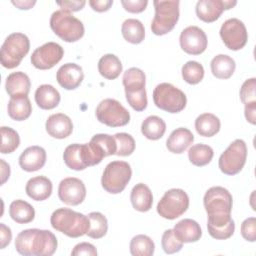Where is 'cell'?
I'll use <instances>...</instances> for the list:
<instances>
[{"instance_id":"44","label":"cell","mask_w":256,"mask_h":256,"mask_svg":"<svg viewBox=\"0 0 256 256\" xmlns=\"http://www.w3.org/2000/svg\"><path fill=\"white\" fill-rule=\"evenodd\" d=\"M256 79L250 78L244 81L240 89V99L243 104L256 102Z\"/></svg>"},{"instance_id":"13","label":"cell","mask_w":256,"mask_h":256,"mask_svg":"<svg viewBox=\"0 0 256 256\" xmlns=\"http://www.w3.org/2000/svg\"><path fill=\"white\" fill-rule=\"evenodd\" d=\"M64 50L56 42H47L36 48L31 55L32 65L40 70H47L54 67L63 57Z\"/></svg>"},{"instance_id":"42","label":"cell","mask_w":256,"mask_h":256,"mask_svg":"<svg viewBox=\"0 0 256 256\" xmlns=\"http://www.w3.org/2000/svg\"><path fill=\"white\" fill-rule=\"evenodd\" d=\"M161 245L166 254H173L179 252L182 249L183 242H181L176 237L173 229H167L162 235Z\"/></svg>"},{"instance_id":"1","label":"cell","mask_w":256,"mask_h":256,"mask_svg":"<svg viewBox=\"0 0 256 256\" xmlns=\"http://www.w3.org/2000/svg\"><path fill=\"white\" fill-rule=\"evenodd\" d=\"M203 204L208 216L207 229L210 236L217 240L230 238L235 230V223L231 218V193L221 186L211 187L204 195Z\"/></svg>"},{"instance_id":"33","label":"cell","mask_w":256,"mask_h":256,"mask_svg":"<svg viewBox=\"0 0 256 256\" xmlns=\"http://www.w3.org/2000/svg\"><path fill=\"white\" fill-rule=\"evenodd\" d=\"M122 83L125 89V93H133L145 89L146 76L145 73L136 67L127 69L122 78Z\"/></svg>"},{"instance_id":"34","label":"cell","mask_w":256,"mask_h":256,"mask_svg":"<svg viewBox=\"0 0 256 256\" xmlns=\"http://www.w3.org/2000/svg\"><path fill=\"white\" fill-rule=\"evenodd\" d=\"M166 131V123L156 115L148 116L141 124L142 134L149 140L160 139Z\"/></svg>"},{"instance_id":"20","label":"cell","mask_w":256,"mask_h":256,"mask_svg":"<svg viewBox=\"0 0 256 256\" xmlns=\"http://www.w3.org/2000/svg\"><path fill=\"white\" fill-rule=\"evenodd\" d=\"M63 160L66 166L72 170L80 171L89 167L85 151V144L74 143L67 146L63 153Z\"/></svg>"},{"instance_id":"39","label":"cell","mask_w":256,"mask_h":256,"mask_svg":"<svg viewBox=\"0 0 256 256\" xmlns=\"http://www.w3.org/2000/svg\"><path fill=\"white\" fill-rule=\"evenodd\" d=\"M1 136H2V142H1V153L2 154H9L14 152L19 144H20V137L16 130L10 127L2 126L1 129Z\"/></svg>"},{"instance_id":"50","label":"cell","mask_w":256,"mask_h":256,"mask_svg":"<svg viewBox=\"0 0 256 256\" xmlns=\"http://www.w3.org/2000/svg\"><path fill=\"white\" fill-rule=\"evenodd\" d=\"M113 4V0H90L89 5L94 11L104 12L110 9Z\"/></svg>"},{"instance_id":"11","label":"cell","mask_w":256,"mask_h":256,"mask_svg":"<svg viewBox=\"0 0 256 256\" xmlns=\"http://www.w3.org/2000/svg\"><path fill=\"white\" fill-rule=\"evenodd\" d=\"M247 159V146L244 140H234L221 154L218 165L226 175L238 174L244 167Z\"/></svg>"},{"instance_id":"36","label":"cell","mask_w":256,"mask_h":256,"mask_svg":"<svg viewBox=\"0 0 256 256\" xmlns=\"http://www.w3.org/2000/svg\"><path fill=\"white\" fill-rule=\"evenodd\" d=\"M129 248L133 256H151L154 254L155 244L149 236L139 234L131 239Z\"/></svg>"},{"instance_id":"35","label":"cell","mask_w":256,"mask_h":256,"mask_svg":"<svg viewBox=\"0 0 256 256\" xmlns=\"http://www.w3.org/2000/svg\"><path fill=\"white\" fill-rule=\"evenodd\" d=\"M214 156V151L212 147L206 144H195L188 150L189 161L198 167L205 166L209 164Z\"/></svg>"},{"instance_id":"10","label":"cell","mask_w":256,"mask_h":256,"mask_svg":"<svg viewBox=\"0 0 256 256\" xmlns=\"http://www.w3.org/2000/svg\"><path fill=\"white\" fill-rule=\"evenodd\" d=\"M96 118L109 127L125 126L130 121L129 111L116 99L106 98L96 107Z\"/></svg>"},{"instance_id":"30","label":"cell","mask_w":256,"mask_h":256,"mask_svg":"<svg viewBox=\"0 0 256 256\" xmlns=\"http://www.w3.org/2000/svg\"><path fill=\"white\" fill-rule=\"evenodd\" d=\"M220 127L219 118L212 113H203L195 120V129L200 136L212 137L219 132Z\"/></svg>"},{"instance_id":"40","label":"cell","mask_w":256,"mask_h":256,"mask_svg":"<svg viewBox=\"0 0 256 256\" xmlns=\"http://www.w3.org/2000/svg\"><path fill=\"white\" fill-rule=\"evenodd\" d=\"M114 138L117 145V150L115 155L129 156L134 152L135 140L130 134L125 132H120V133H116L114 135Z\"/></svg>"},{"instance_id":"15","label":"cell","mask_w":256,"mask_h":256,"mask_svg":"<svg viewBox=\"0 0 256 256\" xmlns=\"http://www.w3.org/2000/svg\"><path fill=\"white\" fill-rule=\"evenodd\" d=\"M179 42L182 50L191 55L203 53L208 44L205 32L197 26H188L182 30Z\"/></svg>"},{"instance_id":"29","label":"cell","mask_w":256,"mask_h":256,"mask_svg":"<svg viewBox=\"0 0 256 256\" xmlns=\"http://www.w3.org/2000/svg\"><path fill=\"white\" fill-rule=\"evenodd\" d=\"M9 215L16 223L27 224L34 220L35 210L28 202L18 199L11 202L9 206Z\"/></svg>"},{"instance_id":"28","label":"cell","mask_w":256,"mask_h":256,"mask_svg":"<svg viewBox=\"0 0 256 256\" xmlns=\"http://www.w3.org/2000/svg\"><path fill=\"white\" fill-rule=\"evenodd\" d=\"M212 74L218 79L230 78L236 68L235 61L232 57L226 54L216 55L210 63Z\"/></svg>"},{"instance_id":"24","label":"cell","mask_w":256,"mask_h":256,"mask_svg":"<svg viewBox=\"0 0 256 256\" xmlns=\"http://www.w3.org/2000/svg\"><path fill=\"white\" fill-rule=\"evenodd\" d=\"M31 87V82L27 74L21 71L10 73L5 82L6 92L10 97L27 96Z\"/></svg>"},{"instance_id":"2","label":"cell","mask_w":256,"mask_h":256,"mask_svg":"<svg viewBox=\"0 0 256 256\" xmlns=\"http://www.w3.org/2000/svg\"><path fill=\"white\" fill-rule=\"evenodd\" d=\"M57 238L49 230L25 229L15 239L17 252L24 256H51L57 249Z\"/></svg>"},{"instance_id":"14","label":"cell","mask_w":256,"mask_h":256,"mask_svg":"<svg viewBox=\"0 0 256 256\" xmlns=\"http://www.w3.org/2000/svg\"><path fill=\"white\" fill-rule=\"evenodd\" d=\"M58 197L67 205H79L86 197L85 184L75 177L64 178L58 186Z\"/></svg>"},{"instance_id":"43","label":"cell","mask_w":256,"mask_h":256,"mask_svg":"<svg viewBox=\"0 0 256 256\" xmlns=\"http://www.w3.org/2000/svg\"><path fill=\"white\" fill-rule=\"evenodd\" d=\"M126 100L128 104L135 110V111H143L146 109L148 101H147V94L146 90H140L133 93H125Z\"/></svg>"},{"instance_id":"22","label":"cell","mask_w":256,"mask_h":256,"mask_svg":"<svg viewBox=\"0 0 256 256\" xmlns=\"http://www.w3.org/2000/svg\"><path fill=\"white\" fill-rule=\"evenodd\" d=\"M194 141L193 133L184 127L176 128L171 132L167 141V149L175 154L183 153Z\"/></svg>"},{"instance_id":"5","label":"cell","mask_w":256,"mask_h":256,"mask_svg":"<svg viewBox=\"0 0 256 256\" xmlns=\"http://www.w3.org/2000/svg\"><path fill=\"white\" fill-rule=\"evenodd\" d=\"M30 49L29 38L20 32L11 33L4 40L0 50V61L3 67L13 69L17 67Z\"/></svg>"},{"instance_id":"9","label":"cell","mask_w":256,"mask_h":256,"mask_svg":"<svg viewBox=\"0 0 256 256\" xmlns=\"http://www.w3.org/2000/svg\"><path fill=\"white\" fill-rule=\"evenodd\" d=\"M189 207V197L180 188H172L164 193L157 204V213L168 220H173L184 214Z\"/></svg>"},{"instance_id":"31","label":"cell","mask_w":256,"mask_h":256,"mask_svg":"<svg viewBox=\"0 0 256 256\" xmlns=\"http://www.w3.org/2000/svg\"><path fill=\"white\" fill-rule=\"evenodd\" d=\"M98 71L102 77L113 80L122 72V63L116 55L105 54L98 61Z\"/></svg>"},{"instance_id":"8","label":"cell","mask_w":256,"mask_h":256,"mask_svg":"<svg viewBox=\"0 0 256 256\" xmlns=\"http://www.w3.org/2000/svg\"><path fill=\"white\" fill-rule=\"evenodd\" d=\"M154 104L169 113L181 112L187 103L186 95L174 85L164 82L158 84L153 91Z\"/></svg>"},{"instance_id":"25","label":"cell","mask_w":256,"mask_h":256,"mask_svg":"<svg viewBox=\"0 0 256 256\" xmlns=\"http://www.w3.org/2000/svg\"><path fill=\"white\" fill-rule=\"evenodd\" d=\"M130 200L135 210L139 212H147L152 207L153 195L146 184L138 183L131 190Z\"/></svg>"},{"instance_id":"26","label":"cell","mask_w":256,"mask_h":256,"mask_svg":"<svg viewBox=\"0 0 256 256\" xmlns=\"http://www.w3.org/2000/svg\"><path fill=\"white\" fill-rule=\"evenodd\" d=\"M60 99V93L50 84H42L35 91V102L44 110H50L57 107Z\"/></svg>"},{"instance_id":"48","label":"cell","mask_w":256,"mask_h":256,"mask_svg":"<svg viewBox=\"0 0 256 256\" xmlns=\"http://www.w3.org/2000/svg\"><path fill=\"white\" fill-rule=\"evenodd\" d=\"M56 4L61 7V10L67 11V12H75L81 10L85 4L86 1L84 0H64V1H56Z\"/></svg>"},{"instance_id":"38","label":"cell","mask_w":256,"mask_h":256,"mask_svg":"<svg viewBox=\"0 0 256 256\" xmlns=\"http://www.w3.org/2000/svg\"><path fill=\"white\" fill-rule=\"evenodd\" d=\"M182 78L185 82L191 85L198 84L204 77V68L202 64L197 61L186 62L181 69Z\"/></svg>"},{"instance_id":"23","label":"cell","mask_w":256,"mask_h":256,"mask_svg":"<svg viewBox=\"0 0 256 256\" xmlns=\"http://www.w3.org/2000/svg\"><path fill=\"white\" fill-rule=\"evenodd\" d=\"M176 237L183 243L198 241L202 236L200 225L193 219H182L175 224L173 228Z\"/></svg>"},{"instance_id":"52","label":"cell","mask_w":256,"mask_h":256,"mask_svg":"<svg viewBox=\"0 0 256 256\" xmlns=\"http://www.w3.org/2000/svg\"><path fill=\"white\" fill-rule=\"evenodd\" d=\"M1 163V184L3 185L10 176V166L3 159H0Z\"/></svg>"},{"instance_id":"6","label":"cell","mask_w":256,"mask_h":256,"mask_svg":"<svg viewBox=\"0 0 256 256\" xmlns=\"http://www.w3.org/2000/svg\"><path fill=\"white\" fill-rule=\"evenodd\" d=\"M155 16L151 22V30L155 35H164L170 32L179 19L178 0H155L153 2Z\"/></svg>"},{"instance_id":"4","label":"cell","mask_w":256,"mask_h":256,"mask_svg":"<svg viewBox=\"0 0 256 256\" xmlns=\"http://www.w3.org/2000/svg\"><path fill=\"white\" fill-rule=\"evenodd\" d=\"M52 31L65 42H76L80 40L85 32L82 21L64 10L54 11L50 17Z\"/></svg>"},{"instance_id":"53","label":"cell","mask_w":256,"mask_h":256,"mask_svg":"<svg viewBox=\"0 0 256 256\" xmlns=\"http://www.w3.org/2000/svg\"><path fill=\"white\" fill-rule=\"evenodd\" d=\"M12 4L13 5H15L16 7H18L19 9H25V10H27V9H30V8H32L35 4H36V1L35 0H25V1H23V0H13L12 1Z\"/></svg>"},{"instance_id":"49","label":"cell","mask_w":256,"mask_h":256,"mask_svg":"<svg viewBox=\"0 0 256 256\" xmlns=\"http://www.w3.org/2000/svg\"><path fill=\"white\" fill-rule=\"evenodd\" d=\"M12 240L11 229L4 223H0V248L4 249Z\"/></svg>"},{"instance_id":"17","label":"cell","mask_w":256,"mask_h":256,"mask_svg":"<svg viewBox=\"0 0 256 256\" xmlns=\"http://www.w3.org/2000/svg\"><path fill=\"white\" fill-rule=\"evenodd\" d=\"M57 82L66 90H74L80 86L84 79L82 68L75 63L62 65L56 73Z\"/></svg>"},{"instance_id":"18","label":"cell","mask_w":256,"mask_h":256,"mask_svg":"<svg viewBox=\"0 0 256 256\" xmlns=\"http://www.w3.org/2000/svg\"><path fill=\"white\" fill-rule=\"evenodd\" d=\"M47 133L56 139H64L73 131V123L69 116L64 113L50 115L45 123Z\"/></svg>"},{"instance_id":"46","label":"cell","mask_w":256,"mask_h":256,"mask_svg":"<svg viewBox=\"0 0 256 256\" xmlns=\"http://www.w3.org/2000/svg\"><path fill=\"white\" fill-rule=\"evenodd\" d=\"M122 6L124 9L130 13H140L144 11L147 7V0H122Z\"/></svg>"},{"instance_id":"19","label":"cell","mask_w":256,"mask_h":256,"mask_svg":"<svg viewBox=\"0 0 256 256\" xmlns=\"http://www.w3.org/2000/svg\"><path fill=\"white\" fill-rule=\"evenodd\" d=\"M46 151L41 146H30L26 148L19 157L20 167L27 172L41 169L46 163Z\"/></svg>"},{"instance_id":"47","label":"cell","mask_w":256,"mask_h":256,"mask_svg":"<svg viewBox=\"0 0 256 256\" xmlns=\"http://www.w3.org/2000/svg\"><path fill=\"white\" fill-rule=\"evenodd\" d=\"M72 256H81V255H87V256H96L97 250L94 245L88 242H82L77 244L73 250L71 251Z\"/></svg>"},{"instance_id":"45","label":"cell","mask_w":256,"mask_h":256,"mask_svg":"<svg viewBox=\"0 0 256 256\" xmlns=\"http://www.w3.org/2000/svg\"><path fill=\"white\" fill-rule=\"evenodd\" d=\"M241 235L245 240L249 242L256 241V218L255 217L246 218L242 222Z\"/></svg>"},{"instance_id":"51","label":"cell","mask_w":256,"mask_h":256,"mask_svg":"<svg viewBox=\"0 0 256 256\" xmlns=\"http://www.w3.org/2000/svg\"><path fill=\"white\" fill-rule=\"evenodd\" d=\"M244 114L246 120L254 125L256 123V102L245 104Z\"/></svg>"},{"instance_id":"37","label":"cell","mask_w":256,"mask_h":256,"mask_svg":"<svg viewBox=\"0 0 256 256\" xmlns=\"http://www.w3.org/2000/svg\"><path fill=\"white\" fill-rule=\"evenodd\" d=\"M90 221V228L86 233L90 238L100 239L104 237L108 230L107 218L100 212H91L88 215Z\"/></svg>"},{"instance_id":"27","label":"cell","mask_w":256,"mask_h":256,"mask_svg":"<svg viewBox=\"0 0 256 256\" xmlns=\"http://www.w3.org/2000/svg\"><path fill=\"white\" fill-rule=\"evenodd\" d=\"M7 111L13 120L24 121L31 115L32 105L27 96L11 97L7 105Z\"/></svg>"},{"instance_id":"21","label":"cell","mask_w":256,"mask_h":256,"mask_svg":"<svg viewBox=\"0 0 256 256\" xmlns=\"http://www.w3.org/2000/svg\"><path fill=\"white\" fill-rule=\"evenodd\" d=\"M53 185L49 178L45 176H36L26 183V194L35 201H43L50 197Z\"/></svg>"},{"instance_id":"32","label":"cell","mask_w":256,"mask_h":256,"mask_svg":"<svg viewBox=\"0 0 256 256\" xmlns=\"http://www.w3.org/2000/svg\"><path fill=\"white\" fill-rule=\"evenodd\" d=\"M121 33L127 42L139 44L144 40L145 28L140 20L128 18L122 23Z\"/></svg>"},{"instance_id":"3","label":"cell","mask_w":256,"mask_h":256,"mask_svg":"<svg viewBox=\"0 0 256 256\" xmlns=\"http://www.w3.org/2000/svg\"><path fill=\"white\" fill-rule=\"evenodd\" d=\"M51 226L71 238L85 235L90 228L88 216L69 208L56 209L50 217Z\"/></svg>"},{"instance_id":"12","label":"cell","mask_w":256,"mask_h":256,"mask_svg":"<svg viewBox=\"0 0 256 256\" xmlns=\"http://www.w3.org/2000/svg\"><path fill=\"white\" fill-rule=\"evenodd\" d=\"M219 33L225 46L233 51L242 49L248 40L247 29L238 18H230L224 21Z\"/></svg>"},{"instance_id":"16","label":"cell","mask_w":256,"mask_h":256,"mask_svg":"<svg viewBox=\"0 0 256 256\" xmlns=\"http://www.w3.org/2000/svg\"><path fill=\"white\" fill-rule=\"evenodd\" d=\"M237 4L235 0H199L196 4V14L204 22L216 21L224 10L230 9Z\"/></svg>"},{"instance_id":"41","label":"cell","mask_w":256,"mask_h":256,"mask_svg":"<svg viewBox=\"0 0 256 256\" xmlns=\"http://www.w3.org/2000/svg\"><path fill=\"white\" fill-rule=\"evenodd\" d=\"M91 141L100 147V149L103 151L105 157L116 154L117 145H116L114 136H111L109 134H104V133L95 134L91 138Z\"/></svg>"},{"instance_id":"7","label":"cell","mask_w":256,"mask_h":256,"mask_svg":"<svg viewBox=\"0 0 256 256\" xmlns=\"http://www.w3.org/2000/svg\"><path fill=\"white\" fill-rule=\"evenodd\" d=\"M132 176L131 166L125 161H112L103 171L101 184L105 191L111 194L122 192Z\"/></svg>"}]
</instances>
